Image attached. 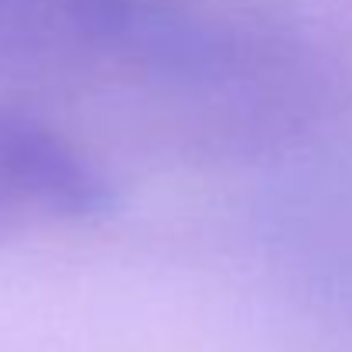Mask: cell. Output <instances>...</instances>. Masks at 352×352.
Masks as SVG:
<instances>
[{
    "mask_svg": "<svg viewBox=\"0 0 352 352\" xmlns=\"http://www.w3.org/2000/svg\"><path fill=\"white\" fill-rule=\"evenodd\" d=\"M113 206V185L62 130L0 107V226L79 223Z\"/></svg>",
    "mask_w": 352,
    "mask_h": 352,
    "instance_id": "6da1fadb",
    "label": "cell"
},
{
    "mask_svg": "<svg viewBox=\"0 0 352 352\" xmlns=\"http://www.w3.org/2000/svg\"><path fill=\"white\" fill-rule=\"evenodd\" d=\"M332 294L346 305V311H349V318H352V263H346V267H336Z\"/></svg>",
    "mask_w": 352,
    "mask_h": 352,
    "instance_id": "7a4b0ae2",
    "label": "cell"
}]
</instances>
